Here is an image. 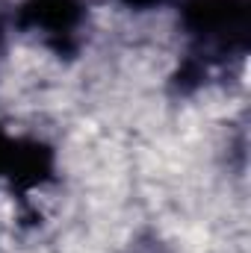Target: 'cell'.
I'll use <instances>...</instances> for the list:
<instances>
[{
    "label": "cell",
    "mask_w": 251,
    "mask_h": 253,
    "mask_svg": "<svg viewBox=\"0 0 251 253\" xmlns=\"http://www.w3.org/2000/svg\"><path fill=\"white\" fill-rule=\"evenodd\" d=\"M181 27L189 39V56L178 71V85L189 91L213 65L246 56L251 39L249 0H181Z\"/></svg>",
    "instance_id": "1"
},
{
    "label": "cell",
    "mask_w": 251,
    "mask_h": 253,
    "mask_svg": "<svg viewBox=\"0 0 251 253\" xmlns=\"http://www.w3.org/2000/svg\"><path fill=\"white\" fill-rule=\"evenodd\" d=\"M86 0H24L18 6L15 24L33 33L57 53L71 56L80 47V33L86 24Z\"/></svg>",
    "instance_id": "2"
},
{
    "label": "cell",
    "mask_w": 251,
    "mask_h": 253,
    "mask_svg": "<svg viewBox=\"0 0 251 253\" xmlns=\"http://www.w3.org/2000/svg\"><path fill=\"white\" fill-rule=\"evenodd\" d=\"M12 153H15V138L3 132L0 126V180H6V171H9V162H12Z\"/></svg>",
    "instance_id": "3"
},
{
    "label": "cell",
    "mask_w": 251,
    "mask_h": 253,
    "mask_svg": "<svg viewBox=\"0 0 251 253\" xmlns=\"http://www.w3.org/2000/svg\"><path fill=\"white\" fill-rule=\"evenodd\" d=\"M125 6L130 9H136V12H148V9H157V6H163L166 0H122Z\"/></svg>",
    "instance_id": "4"
},
{
    "label": "cell",
    "mask_w": 251,
    "mask_h": 253,
    "mask_svg": "<svg viewBox=\"0 0 251 253\" xmlns=\"http://www.w3.org/2000/svg\"><path fill=\"white\" fill-rule=\"evenodd\" d=\"M3 36H6V27H3V15H0V50H3Z\"/></svg>",
    "instance_id": "5"
}]
</instances>
